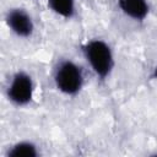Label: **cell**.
I'll use <instances>...</instances> for the list:
<instances>
[{"label": "cell", "mask_w": 157, "mask_h": 157, "mask_svg": "<svg viewBox=\"0 0 157 157\" xmlns=\"http://www.w3.org/2000/svg\"><path fill=\"white\" fill-rule=\"evenodd\" d=\"M48 9L64 20H71L76 15V0H47Z\"/></svg>", "instance_id": "cell-7"}, {"label": "cell", "mask_w": 157, "mask_h": 157, "mask_svg": "<svg viewBox=\"0 0 157 157\" xmlns=\"http://www.w3.org/2000/svg\"><path fill=\"white\" fill-rule=\"evenodd\" d=\"M9 31L17 38H31L34 33L36 26L32 15L23 7H11L6 11L4 17Z\"/></svg>", "instance_id": "cell-4"}, {"label": "cell", "mask_w": 157, "mask_h": 157, "mask_svg": "<svg viewBox=\"0 0 157 157\" xmlns=\"http://www.w3.org/2000/svg\"><path fill=\"white\" fill-rule=\"evenodd\" d=\"M34 80L26 70L15 71L9 78L5 88V96L7 101L17 108L29 105L34 98Z\"/></svg>", "instance_id": "cell-3"}, {"label": "cell", "mask_w": 157, "mask_h": 157, "mask_svg": "<svg viewBox=\"0 0 157 157\" xmlns=\"http://www.w3.org/2000/svg\"><path fill=\"white\" fill-rule=\"evenodd\" d=\"M53 82L61 94L75 97L85 86L83 69L71 59H61L54 66Z\"/></svg>", "instance_id": "cell-2"}, {"label": "cell", "mask_w": 157, "mask_h": 157, "mask_svg": "<svg viewBox=\"0 0 157 157\" xmlns=\"http://www.w3.org/2000/svg\"><path fill=\"white\" fill-rule=\"evenodd\" d=\"M152 77L156 80V82H157V63H156V65H155V67H153V71H152Z\"/></svg>", "instance_id": "cell-8"}, {"label": "cell", "mask_w": 157, "mask_h": 157, "mask_svg": "<svg viewBox=\"0 0 157 157\" xmlns=\"http://www.w3.org/2000/svg\"><path fill=\"white\" fill-rule=\"evenodd\" d=\"M120 12L135 22H144L150 15L148 0H118L117 1Z\"/></svg>", "instance_id": "cell-5"}, {"label": "cell", "mask_w": 157, "mask_h": 157, "mask_svg": "<svg viewBox=\"0 0 157 157\" xmlns=\"http://www.w3.org/2000/svg\"><path fill=\"white\" fill-rule=\"evenodd\" d=\"M82 56L99 81H107L115 66L114 52L110 44L102 38H91L81 47Z\"/></svg>", "instance_id": "cell-1"}, {"label": "cell", "mask_w": 157, "mask_h": 157, "mask_svg": "<svg viewBox=\"0 0 157 157\" xmlns=\"http://www.w3.org/2000/svg\"><path fill=\"white\" fill-rule=\"evenodd\" d=\"M39 146L32 140H20L10 145L5 151V157H39Z\"/></svg>", "instance_id": "cell-6"}]
</instances>
